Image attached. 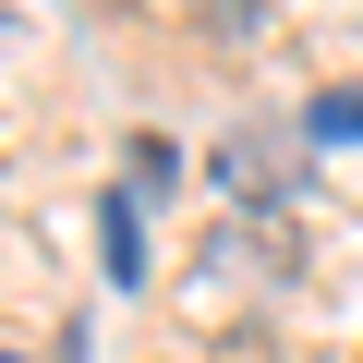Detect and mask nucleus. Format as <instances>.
Here are the masks:
<instances>
[{"label": "nucleus", "instance_id": "nucleus-1", "mask_svg": "<svg viewBox=\"0 0 363 363\" xmlns=\"http://www.w3.org/2000/svg\"><path fill=\"white\" fill-rule=\"evenodd\" d=\"M97 242H109V279H145V242H133V206H97Z\"/></svg>", "mask_w": 363, "mask_h": 363}]
</instances>
